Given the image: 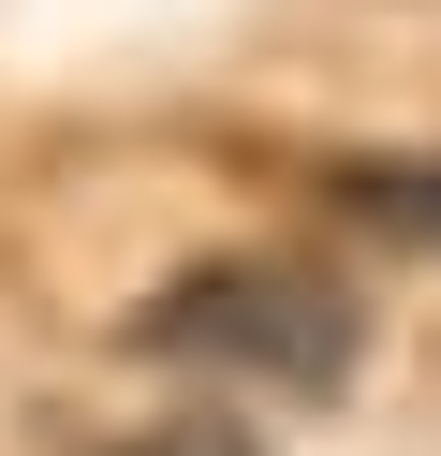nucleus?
<instances>
[{
    "mask_svg": "<svg viewBox=\"0 0 441 456\" xmlns=\"http://www.w3.org/2000/svg\"><path fill=\"white\" fill-rule=\"evenodd\" d=\"M133 354L206 368V383L323 397L353 354H368V295H353L339 265H294V250H221V265H192L176 295H147V309H133Z\"/></svg>",
    "mask_w": 441,
    "mask_h": 456,
    "instance_id": "obj_1",
    "label": "nucleus"
},
{
    "mask_svg": "<svg viewBox=\"0 0 441 456\" xmlns=\"http://www.w3.org/2000/svg\"><path fill=\"white\" fill-rule=\"evenodd\" d=\"M323 191H339L353 221H382V236H427L441 250V162H339Z\"/></svg>",
    "mask_w": 441,
    "mask_h": 456,
    "instance_id": "obj_2",
    "label": "nucleus"
},
{
    "mask_svg": "<svg viewBox=\"0 0 441 456\" xmlns=\"http://www.w3.org/2000/svg\"><path fill=\"white\" fill-rule=\"evenodd\" d=\"M118 456H265V442L221 427V412H192V427H147V442H118Z\"/></svg>",
    "mask_w": 441,
    "mask_h": 456,
    "instance_id": "obj_3",
    "label": "nucleus"
}]
</instances>
